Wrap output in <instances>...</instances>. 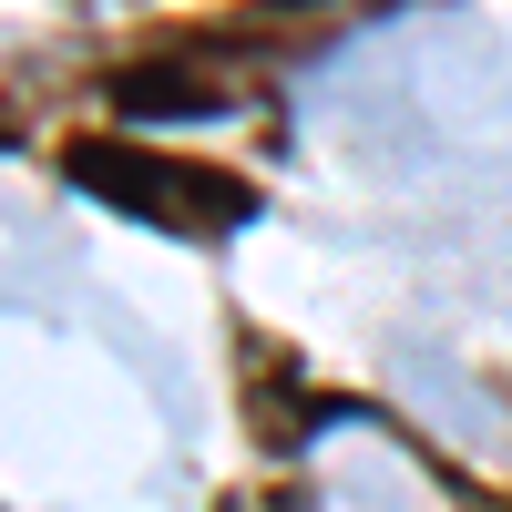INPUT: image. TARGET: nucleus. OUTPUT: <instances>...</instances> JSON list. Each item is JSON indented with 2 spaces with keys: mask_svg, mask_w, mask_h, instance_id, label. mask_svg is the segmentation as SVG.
<instances>
[{
  "mask_svg": "<svg viewBox=\"0 0 512 512\" xmlns=\"http://www.w3.org/2000/svg\"><path fill=\"white\" fill-rule=\"evenodd\" d=\"M113 103L123 113H164V123H205V113H226V82H205V72H175V62H134V72H113Z\"/></svg>",
  "mask_w": 512,
  "mask_h": 512,
  "instance_id": "nucleus-2",
  "label": "nucleus"
},
{
  "mask_svg": "<svg viewBox=\"0 0 512 512\" xmlns=\"http://www.w3.org/2000/svg\"><path fill=\"white\" fill-rule=\"evenodd\" d=\"M62 175L93 185L113 216H134V226L216 236V226H246L256 216V185L246 175H216V164H185V154H154V144H72Z\"/></svg>",
  "mask_w": 512,
  "mask_h": 512,
  "instance_id": "nucleus-1",
  "label": "nucleus"
}]
</instances>
